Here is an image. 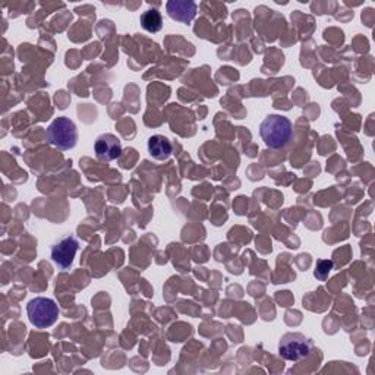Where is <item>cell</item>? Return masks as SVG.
<instances>
[{"mask_svg":"<svg viewBox=\"0 0 375 375\" xmlns=\"http://www.w3.org/2000/svg\"><path fill=\"white\" fill-rule=\"evenodd\" d=\"M314 343L302 333H288L280 340L278 354L286 361L298 362L311 355Z\"/></svg>","mask_w":375,"mask_h":375,"instance_id":"obj_3","label":"cell"},{"mask_svg":"<svg viewBox=\"0 0 375 375\" xmlns=\"http://www.w3.org/2000/svg\"><path fill=\"white\" fill-rule=\"evenodd\" d=\"M293 134L292 122L281 114H270L260 125V135L268 148L277 150L289 144Z\"/></svg>","mask_w":375,"mask_h":375,"instance_id":"obj_1","label":"cell"},{"mask_svg":"<svg viewBox=\"0 0 375 375\" xmlns=\"http://www.w3.org/2000/svg\"><path fill=\"white\" fill-rule=\"evenodd\" d=\"M168 13L172 19L190 23L197 15V5L194 2H180V0H170L166 5Z\"/></svg>","mask_w":375,"mask_h":375,"instance_id":"obj_7","label":"cell"},{"mask_svg":"<svg viewBox=\"0 0 375 375\" xmlns=\"http://www.w3.org/2000/svg\"><path fill=\"white\" fill-rule=\"evenodd\" d=\"M47 141L59 150H70L77 146L78 131L75 124L67 117H58L47 128Z\"/></svg>","mask_w":375,"mask_h":375,"instance_id":"obj_2","label":"cell"},{"mask_svg":"<svg viewBox=\"0 0 375 375\" xmlns=\"http://www.w3.org/2000/svg\"><path fill=\"white\" fill-rule=\"evenodd\" d=\"M27 314L33 325L37 328H47L56 322L59 308L53 299L34 298L27 305Z\"/></svg>","mask_w":375,"mask_h":375,"instance_id":"obj_4","label":"cell"},{"mask_svg":"<svg viewBox=\"0 0 375 375\" xmlns=\"http://www.w3.org/2000/svg\"><path fill=\"white\" fill-rule=\"evenodd\" d=\"M172 143L164 135H153L148 139V153L156 160H168L172 156Z\"/></svg>","mask_w":375,"mask_h":375,"instance_id":"obj_8","label":"cell"},{"mask_svg":"<svg viewBox=\"0 0 375 375\" xmlns=\"http://www.w3.org/2000/svg\"><path fill=\"white\" fill-rule=\"evenodd\" d=\"M94 151H96V156L100 160L113 161L122 156V143L113 134H103L96 139Z\"/></svg>","mask_w":375,"mask_h":375,"instance_id":"obj_5","label":"cell"},{"mask_svg":"<svg viewBox=\"0 0 375 375\" xmlns=\"http://www.w3.org/2000/svg\"><path fill=\"white\" fill-rule=\"evenodd\" d=\"M332 268H333V261H320L318 264H317V268H315V277L318 278V280H325L327 278V276H328V273H330L332 271Z\"/></svg>","mask_w":375,"mask_h":375,"instance_id":"obj_10","label":"cell"},{"mask_svg":"<svg viewBox=\"0 0 375 375\" xmlns=\"http://www.w3.org/2000/svg\"><path fill=\"white\" fill-rule=\"evenodd\" d=\"M78 246L80 244L74 237H67L62 239L59 244H56L52 248V258H53L55 264L59 266L62 270L69 268L74 263Z\"/></svg>","mask_w":375,"mask_h":375,"instance_id":"obj_6","label":"cell"},{"mask_svg":"<svg viewBox=\"0 0 375 375\" xmlns=\"http://www.w3.org/2000/svg\"><path fill=\"white\" fill-rule=\"evenodd\" d=\"M141 27L148 33H158L163 27V18L157 9H148L139 18Z\"/></svg>","mask_w":375,"mask_h":375,"instance_id":"obj_9","label":"cell"}]
</instances>
